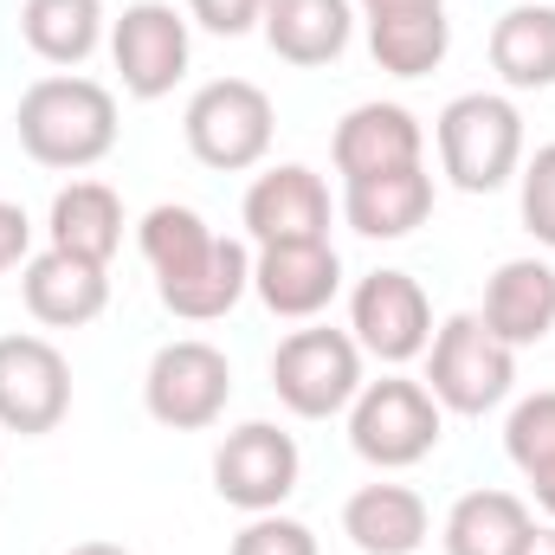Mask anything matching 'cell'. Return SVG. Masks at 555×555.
<instances>
[{
    "mask_svg": "<svg viewBox=\"0 0 555 555\" xmlns=\"http://www.w3.org/2000/svg\"><path fill=\"white\" fill-rule=\"evenodd\" d=\"M272 388L297 420H330L362 395V343L349 330H291L272 356Z\"/></svg>",
    "mask_w": 555,
    "mask_h": 555,
    "instance_id": "cell-7",
    "label": "cell"
},
{
    "mask_svg": "<svg viewBox=\"0 0 555 555\" xmlns=\"http://www.w3.org/2000/svg\"><path fill=\"white\" fill-rule=\"evenodd\" d=\"M439 168L459 194H498L524 168V117L498 91H465L439 111Z\"/></svg>",
    "mask_w": 555,
    "mask_h": 555,
    "instance_id": "cell-3",
    "label": "cell"
},
{
    "mask_svg": "<svg viewBox=\"0 0 555 555\" xmlns=\"http://www.w3.org/2000/svg\"><path fill=\"white\" fill-rule=\"evenodd\" d=\"M362 20H388V13H420V7H446V0H356Z\"/></svg>",
    "mask_w": 555,
    "mask_h": 555,
    "instance_id": "cell-31",
    "label": "cell"
},
{
    "mask_svg": "<svg viewBox=\"0 0 555 555\" xmlns=\"http://www.w3.org/2000/svg\"><path fill=\"white\" fill-rule=\"evenodd\" d=\"M253 291L272 317L291 323H310L317 310H330V297L343 291V259L330 240H310V246H259L253 259Z\"/></svg>",
    "mask_w": 555,
    "mask_h": 555,
    "instance_id": "cell-15",
    "label": "cell"
},
{
    "mask_svg": "<svg viewBox=\"0 0 555 555\" xmlns=\"http://www.w3.org/2000/svg\"><path fill=\"white\" fill-rule=\"evenodd\" d=\"M524 555H555V524H537L530 543H524Z\"/></svg>",
    "mask_w": 555,
    "mask_h": 555,
    "instance_id": "cell-33",
    "label": "cell"
},
{
    "mask_svg": "<svg viewBox=\"0 0 555 555\" xmlns=\"http://www.w3.org/2000/svg\"><path fill=\"white\" fill-rule=\"evenodd\" d=\"M537 530L517 491H465L446 511V555H524Z\"/></svg>",
    "mask_w": 555,
    "mask_h": 555,
    "instance_id": "cell-22",
    "label": "cell"
},
{
    "mask_svg": "<svg viewBox=\"0 0 555 555\" xmlns=\"http://www.w3.org/2000/svg\"><path fill=\"white\" fill-rule=\"evenodd\" d=\"M233 401V362L201 343V336H181V343H162L149 375H142V408L149 420L175 426V433H207L214 420L227 414Z\"/></svg>",
    "mask_w": 555,
    "mask_h": 555,
    "instance_id": "cell-8",
    "label": "cell"
},
{
    "mask_svg": "<svg viewBox=\"0 0 555 555\" xmlns=\"http://www.w3.org/2000/svg\"><path fill=\"white\" fill-rule=\"evenodd\" d=\"M349 336L362 343V356L375 362H414L433 343V304L408 272H369L349 297Z\"/></svg>",
    "mask_w": 555,
    "mask_h": 555,
    "instance_id": "cell-12",
    "label": "cell"
},
{
    "mask_svg": "<svg viewBox=\"0 0 555 555\" xmlns=\"http://www.w3.org/2000/svg\"><path fill=\"white\" fill-rule=\"evenodd\" d=\"M530 491H537V504L550 511V524H555V465H550V472H537V478H530Z\"/></svg>",
    "mask_w": 555,
    "mask_h": 555,
    "instance_id": "cell-32",
    "label": "cell"
},
{
    "mask_svg": "<svg viewBox=\"0 0 555 555\" xmlns=\"http://www.w3.org/2000/svg\"><path fill=\"white\" fill-rule=\"evenodd\" d=\"M240 220H246V233L259 246H310V240H330V188H323L317 168L278 162V168H266L246 188Z\"/></svg>",
    "mask_w": 555,
    "mask_h": 555,
    "instance_id": "cell-13",
    "label": "cell"
},
{
    "mask_svg": "<svg viewBox=\"0 0 555 555\" xmlns=\"http://www.w3.org/2000/svg\"><path fill=\"white\" fill-rule=\"evenodd\" d=\"M369 52H375V65H382L388 78H426V72H439V59L452 52V20H446V7L369 20Z\"/></svg>",
    "mask_w": 555,
    "mask_h": 555,
    "instance_id": "cell-24",
    "label": "cell"
},
{
    "mask_svg": "<svg viewBox=\"0 0 555 555\" xmlns=\"http://www.w3.org/2000/svg\"><path fill=\"white\" fill-rule=\"evenodd\" d=\"M439 414L446 408L426 395V382H362V395L349 401V446L382 472H408L439 446Z\"/></svg>",
    "mask_w": 555,
    "mask_h": 555,
    "instance_id": "cell-6",
    "label": "cell"
},
{
    "mask_svg": "<svg viewBox=\"0 0 555 555\" xmlns=\"http://www.w3.org/2000/svg\"><path fill=\"white\" fill-rule=\"evenodd\" d=\"M26 246H33V220L20 201H0V272L26 266Z\"/></svg>",
    "mask_w": 555,
    "mask_h": 555,
    "instance_id": "cell-30",
    "label": "cell"
},
{
    "mask_svg": "<svg viewBox=\"0 0 555 555\" xmlns=\"http://www.w3.org/2000/svg\"><path fill=\"white\" fill-rule=\"evenodd\" d=\"M65 555H130L124 543H78V550H65Z\"/></svg>",
    "mask_w": 555,
    "mask_h": 555,
    "instance_id": "cell-34",
    "label": "cell"
},
{
    "mask_svg": "<svg viewBox=\"0 0 555 555\" xmlns=\"http://www.w3.org/2000/svg\"><path fill=\"white\" fill-rule=\"evenodd\" d=\"M420 155H426V130H420L414 111H401V104H356L336 124V137H330V162H336L343 181L420 168Z\"/></svg>",
    "mask_w": 555,
    "mask_h": 555,
    "instance_id": "cell-14",
    "label": "cell"
},
{
    "mask_svg": "<svg viewBox=\"0 0 555 555\" xmlns=\"http://www.w3.org/2000/svg\"><path fill=\"white\" fill-rule=\"evenodd\" d=\"M485 330L511 349H530L555 330V266L543 259H504L485 284Z\"/></svg>",
    "mask_w": 555,
    "mask_h": 555,
    "instance_id": "cell-17",
    "label": "cell"
},
{
    "mask_svg": "<svg viewBox=\"0 0 555 555\" xmlns=\"http://www.w3.org/2000/svg\"><path fill=\"white\" fill-rule=\"evenodd\" d=\"M272 130H278V111L253 78H214V85H201L188 98V117H181L188 155L201 168H220V175L259 168L272 155Z\"/></svg>",
    "mask_w": 555,
    "mask_h": 555,
    "instance_id": "cell-5",
    "label": "cell"
},
{
    "mask_svg": "<svg viewBox=\"0 0 555 555\" xmlns=\"http://www.w3.org/2000/svg\"><path fill=\"white\" fill-rule=\"evenodd\" d=\"M433 214V175L420 168H395V175H362L343 181V220L362 240H408L414 227H426Z\"/></svg>",
    "mask_w": 555,
    "mask_h": 555,
    "instance_id": "cell-19",
    "label": "cell"
},
{
    "mask_svg": "<svg viewBox=\"0 0 555 555\" xmlns=\"http://www.w3.org/2000/svg\"><path fill=\"white\" fill-rule=\"evenodd\" d=\"M524 227H530L537 246L555 253V142H543L524 162Z\"/></svg>",
    "mask_w": 555,
    "mask_h": 555,
    "instance_id": "cell-27",
    "label": "cell"
},
{
    "mask_svg": "<svg viewBox=\"0 0 555 555\" xmlns=\"http://www.w3.org/2000/svg\"><path fill=\"white\" fill-rule=\"evenodd\" d=\"M426 349H433L426 356V395L446 414H491L498 401H511V388H517V349L498 343L478 310L446 317Z\"/></svg>",
    "mask_w": 555,
    "mask_h": 555,
    "instance_id": "cell-4",
    "label": "cell"
},
{
    "mask_svg": "<svg viewBox=\"0 0 555 555\" xmlns=\"http://www.w3.org/2000/svg\"><path fill=\"white\" fill-rule=\"evenodd\" d=\"M137 240L149 272H155L162 304L181 323H214L253 291V253L240 240H220L194 207H175V201L149 207Z\"/></svg>",
    "mask_w": 555,
    "mask_h": 555,
    "instance_id": "cell-1",
    "label": "cell"
},
{
    "mask_svg": "<svg viewBox=\"0 0 555 555\" xmlns=\"http://www.w3.org/2000/svg\"><path fill=\"white\" fill-rule=\"evenodd\" d=\"M233 555H317V530L310 524H297V517H253L240 537H233Z\"/></svg>",
    "mask_w": 555,
    "mask_h": 555,
    "instance_id": "cell-28",
    "label": "cell"
},
{
    "mask_svg": "<svg viewBox=\"0 0 555 555\" xmlns=\"http://www.w3.org/2000/svg\"><path fill=\"white\" fill-rule=\"evenodd\" d=\"M65 414H72V362L46 336H0V426L39 439Z\"/></svg>",
    "mask_w": 555,
    "mask_h": 555,
    "instance_id": "cell-11",
    "label": "cell"
},
{
    "mask_svg": "<svg viewBox=\"0 0 555 555\" xmlns=\"http://www.w3.org/2000/svg\"><path fill=\"white\" fill-rule=\"evenodd\" d=\"M13 130L39 168H98L117 149V98L98 78L52 72V78L26 85Z\"/></svg>",
    "mask_w": 555,
    "mask_h": 555,
    "instance_id": "cell-2",
    "label": "cell"
},
{
    "mask_svg": "<svg viewBox=\"0 0 555 555\" xmlns=\"http://www.w3.org/2000/svg\"><path fill=\"white\" fill-rule=\"evenodd\" d=\"M426 498L414 485H362L343 504V537L362 555H414L426 543Z\"/></svg>",
    "mask_w": 555,
    "mask_h": 555,
    "instance_id": "cell-20",
    "label": "cell"
},
{
    "mask_svg": "<svg viewBox=\"0 0 555 555\" xmlns=\"http://www.w3.org/2000/svg\"><path fill=\"white\" fill-rule=\"evenodd\" d=\"M504 452H511V465H517L524 478H537V472L555 465V388L517 401V414L504 426Z\"/></svg>",
    "mask_w": 555,
    "mask_h": 555,
    "instance_id": "cell-26",
    "label": "cell"
},
{
    "mask_svg": "<svg viewBox=\"0 0 555 555\" xmlns=\"http://www.w3.org/2000/svg\"><path fill=\"white\" fill-rule=\"evenodd\" d=\"M188 13H194V26H207L220 39H240L266 20V0H188Z\"/></svg>",
    "mask_w": 555,
    "mask_h": 555,
    "instance_id": "cell-29",
    "label": "cell"
},
{
    "mask_svg": "<svg viewBox=\"0 0 555 555\" xmlns=\"http://www.w3.org/2000/svg\"><path fill=\"white\" fill-rule=\"evenodd\" d=\"M46 233H52L59 253L91 259V266H111L117 246H124V201H117V188H104V181H72V188H59Z\"/></svg>",
    "mask_w": 555,
    "mask_h": 555,
    "instance_id": "cell-21",
    "label": "cell"
},
{
    "mask_svg": "<svg viewBox=\"0 0 555 555\" xmlns=\"http://www.w3.org/2000/svg\"><path fill=\"white\" fill-rule=\"evenodd\" d=\"M20 33L46 65H85L104 39V0H26Z\"/></svg>",
    "mask_w": 555,
    "mask_h": 555,
    "instance_id": "cell-25",
    "label": "cell"
},
{
    "mask_svg": "<svg viewBox=\"0 0 555 555\" xmlns=\"http://www.w3.org/2000/svg\"><path fill=\"white\" fill-rule=\"evenodd\" d=\"M20 297H26L33 323H46V330H85V323H98L104 304H111V272L91 266V259H72V253L46 246L39 259H26Z\"/></svg>",
    "mask_w": 555,
    "mask_h": 555,
    "instance_id": "cell-16",
    "label": "cell"
},
{
    "mask_svg": "<svg viewBox=\"0 0 555 555\" xmlns=\"http://www.w3.org/2000/svg\"><path fill=\"white\" fill-rule=\"evenodd\" d=\"M297 472H304L297 439H291L284 426H272V420H246V426L227 433L220 452H214V491H220L233 511H246V517L278 511V504L297 491Z\"/></svg>",
    "mask_w": 555,
    "mask_h": 555,
    "instance_id": "cell-9",
    "label": "cell"
},
{
    "mask_svg": "<svg viewBox=\"0 0 555 555\" xmlns=\"http://www.w3.org/2000/svg\"><path fill=\"white\" fill-rule=\"evenodd\" d=\"M188 52H194L188 20H181L168 0H137V7H124V20L111 26L117 78H124V91L142 98V104L168 98V91L188 78Z\"/></svg>",
    "mask_w": 555,
    "mask_h": 555,
    "instance_id": "cell-10",
    "label": "cell"
},
{
    "mask_svg": "<svg viewBox=\"0 0 555 555\" xmlns=\"http://www.w3.org/2000/svg\"><path fill=\"white\" fill-rule=\"evenodd\" d=\"M491 65L511 91L555 85V0H524L491 26Z\"/></svg>",
    "mask_w": 555,
    "mask_h": 555,
    "instance_id": "cell-23",
    "label": "cell"
},
{
    "mask_svg": "<svg viewBox=\"0 0 555 555\" xmlns=\"http://www.w3.org/2000/svg\"><path fill=\"white\" fill-rule=\"evenodd\" d=\"M259 26L284 65H336L356 33V0H266Z\"/></svg>",
    "mask_w": 555,
    "mask_h": 555,
    "instance_id": "cell-18",
    "label": "cell"
}]
</instances>
